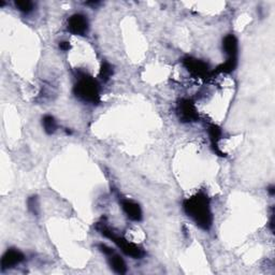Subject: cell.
Returning <instances> with one entry per match:
<instances>
[{
  "mask_svg": "<svg viewBox=\"0 0 275 275\" xmlns=\"http://www.w3.org/2000/svg\"><path fill=\"white\" fill-rule=\"evenodd\" d=\"M178 115L181 122L191 123L196 122L199 115L196 109V105L190 99H181L178 103Z\"/></svg>",
  "mask_w": 275,
  "mask_h": 275,
  "instance_id": "4",
  "label": "cell"
},
{
  "mask_svg": "<svg viewBox=\"0 0 275 275\" xmlns=\"http://www.w3.org/2000/svg\"><path fill=\"white\" fill-rule=\"evenodd\" d=\"M237 58H228L226 61L218 66L213 73H230L236 68Z\"/></svg>",
  "mask_w": 275,
  "mask_h": 275,
  "instance_id": "13",
  "label": "cell"
},
{
  "mask_svg": "<svg viewBox=\"0 0 275 275\" xmlns=\"http://www.w3.org/2000/svg\"><path fill=\"white\" fill-rule=\"evenodd\" d=\"M112 76H113V67H112L108 61H103L101 65V69H100L99 77L101 78L104 82H107Z\"/></svg>",
  "mask_w": 275,
  "mask_h": 275,
  "instance_id": "15",
  "label": "cell"
},
{
  "mask_svg": "<svg viewBox=\"0 0 275 275\" xmlns=\"http://www.w3.org/2000/svg\"><path fill=\"white\" fill-rule=\"evenodd\" d=\"M268 191L270 192V195H271V196H273V195H274V192H275V190H274V186H270V187H269Z\"/></svg>",
  "mask_w": 275,
  "mask_h": 275,
  "instance_id": "19",
  "label": "cell"
},
{
  "mask_svg": "<svg viewBox=\"0 0 275 275\" xmlns=\"http://www.w3.org/2000/svg\"><path fill=\"white\" fill-rule=\"evenodd\" d=\"M42 125L47 135H53L57 130V122L52 115H46L42 118Z\"/></svg>",
  "mask_w": 275,
  "mask_h": 275,
  "instance_id": "12",
  "label": "cell"
},
{
  "mask_svg": "<svg viewBox=\"0 0 275 275\" xmlns=\"http://www.w3.org/2000/svg\"><path fill=\"white\" fill-rule=\"evenodd\" d=\"M209 137H210V140H211V145L212 147H213L214 149V152L217 154V155H220V156H226V154L223 153L221 151V148L220 146H218V142H220V140L222 139V137H223V130L220 126H217V125H210L209 126Z\"/></svg>",
  "mask_w": 275,
  "mask_h": 275,
  "instance_id": "9",
  "label": "cell"
},
{
  "mask_svg": "<svg viewBox=\"0 0 275 275\" xmlns=\"http://www.w3.org/2000/svg\"><path fill=\"white\" fill-rule=\"evenodd\" d=\"M223 49L228 55V58H237V39L233 35H227L223 40Z\"/></svg>",
  "mask_w": 275,
  "mask_h": 275,
  "instance_id": "10",
  "label": "cell"
},
{
  "mask_svg": "<svg viewBox=\"0 0 275 275\" xmlns=\"http://www.w3.org/2000/svg\"><path fill=\"white\" fill-rule=\"evenodd\" d=\"M109 257V264L112 270L117 274H125L127 272V265L125 260L117 254H111Z\"/></svg>",
  "mask_w": 275,
  "mask_h": 275,
  "instance_id": "11",
  "label": "cell"
},
{
  "mask_svg": "<svg viewBox=\"0 0 275 275\" xmlns=\"http://www.w3.org/2000/svg\"><path fill=\"white\" fill-rule=\"evenodd\" d=\"M67 28L72 35L85 36L89 33L90 28V23L89 20H87V16L81 13H76L71 15L68 20Z\"/></svg>",
  "mask_w": 275,
  "mask_h": 275,
  "instance_id": "6",
  "label": "cell"
},
{
  "mask_svg": "<svg viewBox=\"0 0 275 275\" xmlns=\"http://www.w3.org/2000/svg\"><path fill=\"white\" fill-rule=\"evenodd\" d=\"M27 206L30 213H33L35 216H38L40 213V206H39V200L37 196H31L27 200Z\"/></svg>",
  "mask_w": 275,
  "mask_h": 275,
  "instance_id": "16",
  "label": "cell"
},
{
  "mask_svg": "<svg viewBox=\"0 0 275 275\" xmlns=\"http://www.w3.org/2000/svg\"><path fill=\"white\" fill-rule=\"evenodd\" d=\"M25 259L24 254L18 251L16 248H9L7 252H5L1 258V262H0V266H1V271L9 270V269L14 268L15 266L20 265L21 262H23Z\"/></svg>",
  "mask_w": 275,
  "mask_h": 275,
  "instance_id": "7",
  "label": "cell"
},
{
  "mask_svg": "<svg viewBox=\"0 0 275 275\" xmlns=\"http://www.w3.org/2000/svg\"><path fill=\"white\" fill-rule=\"evenodd\" d=\"M185 213L203 230H210L213 224L210 199L203 192H199L183 202Z\"/></svg>",
  "mask_w": 275,
  "mask_h": 275,
  "instance_id": "1",
  "label": "cell"
},
{
  "mask_svg": "<svg viewBox=\"0 0 275 275\" xmlns=\"http://www.w3.org/2000/svg\"><path fill=\"white\" fill-rule=\"evenodd\" d=\"M121 204L125 214L127 215L129 220L134 222H140L142 220V210L137 202L129 199H122Z\"/></svg>",
  "mask_w": 275,
  "mask_h": 275,
  "instance_id": "8",
  "label": "cell"
},
{
  "mask_svg": "<svg viewBox=\"0 0 275 275\" xmlns=\"http://www.w3.org/2000/svg\"><path fill=\"white\" fill-rule=\"evenodd\" d=\"M59 48L61 51H69L70 49V43L67 42V41H61L59 42Z\"/></svg>",
  "mask_w": 275,
  "mask_h": 275,
  "instance_id": "18",
  "label": "cell"
},
{
  "mask_svg": "<svg viewBox=\"0 0 275 275\" xmlns=\"http://www.w3.org/2000/svg\"><path fill=\"white\" fill-rule=\"evenodd\" d=\"M73 93L84 102L98 104L100 102V86L97 81L86 73L79 74V80L73 87Z\"/></svg>",
  "mask_w": 275,
  "mask_h": 275,
  "instance_id": "2",
  "label": "cell"
},
{
  "mask_svg": "<svg viewBox=\"0 0 275 275\" xmlns=\"http://www.w3.org/2000/svg\"><path fill=\"white\" fill-rule=\"evenodd\" d=\"M96 229L102 235L113 241L116 244V246L118 248H121L122 252L126 254L127 256H130V257H133L135 259H140L145 255L144 249H143L141 246L135 244V243L129 242L128 240H126L125 237L121 235H116L113 231L105 226L104 223H98L96 225Z\"/></svg>",
  "mask_w": 275,
  "mask_h": 275,
  "instance_id": "3",
  "label": "cell"
},
{
  "mask_svg": "<svg viewBox=\"0 0 275 275\" xmlns=\"http://www.w3.org/2000/svg\"><path fill=\"white\" fill-rule=\"evenodd\" d=\"M14 4L18 11L23 12L25 14L30 13L35 9V3L30 0H18V1L14 2Z\"/></svg>",
  "mask_w": 275,
  "mask_h": 275,
  "instance_id": "14",
  "label": "cell"
},
{
  "mask_svg": "<svg viewBox=\"0 0 275 275\" xmlns=\"http://www.w3.org/2000/svg\"><path fill=\"white\" fill-rule=\"evenodd\" d=\"M183 65L188 70V72H190L191 76L196 78L205 79L210 77L211 74L209 65L200 59L189 57L188 56V57H185L183 59Z\"/></svg>",
  "mask_w": 275,
  "mask_h": 275,
  "instance_id": "5",
  "label": "cell"
},
{
  "mask_svg": "<svg viewBox=\"0 0 275 275\" xmlns=\"http://www.w3.org/2000/svg\"><path fill=\"white\" fill-rule=\"evenodd\" d=\"M98 248H99V251L101 252V253H103L105 256H110L111 254H113L114 252H113V249H112L111 247H109V246H107L105 244H99L98 245Z\"/></svg>",
  "mask_w": 275,
  "mask_h": 275,
  "instance_id": "17",
  "label": "cell"
}]
</instances>
